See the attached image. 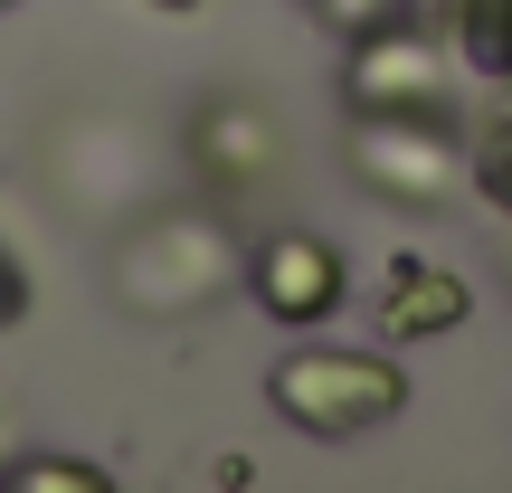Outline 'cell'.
<instances>
[{"label": "cell", "mask_w": 512, "mask_h": 493, "mask_svg": "<svg viewBox=\"0 0 512 493\" xmlns=\"http://www.w3.org/2000/svg\"><path fill=\"white\" fill-rule=\"evenodd\" d=\"M266 399L304 437H370L408 408V370H389L380 351H285L266 370Z\"/></svg>", "instance_id": "1"}, {"label": "cell", "mask_w": 512, "mask_h": 493, "mask_svg": "<svg viewBox=\"0 0 512 493\" xmlns=\"http://www.w3.org/2000/svg\"><path fill=\"white\" fill-rule=\"evenodd\" d=\"M247 285H256V304H266L275 323H323V313L342 304V256L323 238H304V228H285V238H266L247 256Z\"/></svg>", "instance_id": "2"}, {"label": "cell", "mask_w": 512, "mask_h": 493, "mask_svg": "<svg viewBox=\"0 0 512 493\" xmlns=\"http://www.w3.org/2000/svg\"><path fill=\"white\" fill-rule=\"evenodd\" d=\"M465 275H446V266H427V256H399L389 266V332L399 342H427V332H456L465 323Z\"/></svg>", "instance_id": "3"}, {"label": "cell", "mask_w": 512, "mask_h": 493, "mask_svg": "<svg viewBox=\"0 0 512 493\" xmlns=\"http://www.w3.org/2000/svg\"><path fill=\"white\" fill-rule=\"evenodd\" d=\"M456 57L512 86V0H456Z\"/></svg>", "instance_id": "4"}, {"label": "cell", "mask_w": 512, "mask_h": 493, "mask_svg": "<svg viewBox=\"0 0 512 493\" xmlns=\"http://www.w3.org/2000/svg\"><path fill=\"white\" fill-rule=\"evenodd\" d=\"M475 200L494 209V219H512V114H494V124L475 133Z\"/></svg>", "instance_id": "5"}, {"label": "cell", "mask_w": 512, "mask_h": 493, "mask_svg": "<svg viewBox=\"0 0 512 493\" xmlns=\"http://www.w3.org/2000/svg\"><path fill=\"white\" fill-rule=\"evenodd\" d=\"M10 484H19V493H95V484H105V465H67V456H38V465H19Z\"/></svg>", "instance_id": "6"}, {"label": "cell", "mask_w": 512, "mask_h": 493, "mask_svg": "<svg viewBox=\"0 0 512 493\" xmlns=\"http://www.w3.org/2000/svg\"><path fill=\"white\" fill-rule=\"evenodd\" d=\"M29 304H38V285H29V266L10 256V238H0V332L29 323Z\"/></svg>", "instance_id": "7"}, {"label": "cell", "mask_w": 512, "mask_h": 493, "mask_svg": "<svg viewBox=\"0 0 512 493\" xmlns=\"http://www.w3.org/2000/svg\"><path fill=\"white\" fill-rule=\"evenodd\" d=\"M152 10H200V0H152Z\"/></svg>", "instance_id": "8"}, {"label": "cell", "mask_w": 512, "mask_h": 493, "mask_svg": "<svg viewBox=\"0 0 512 493\" xmlns=\"http://www.w3.org/2000/svg\"><path fill=\"white\" fill-rule=\"evenodd\" d=\"M0 10H19V0H0Z\"/></svg>", "instance_id": "9"}]
</instances>
